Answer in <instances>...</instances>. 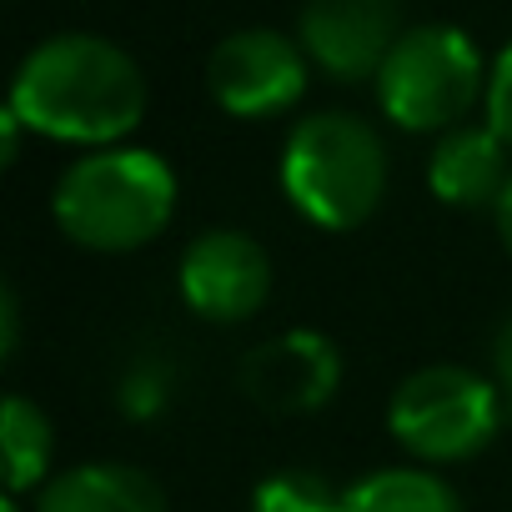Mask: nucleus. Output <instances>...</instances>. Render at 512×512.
Returning a JSON list of instances; mask_svg holds the SVG:
<instances>
[{"instance_id":"obj_10","label":"nucleus","mask_w":512,"mask_h":512,"mask_svg":"<svg viewBox=\"0 0 512 512\" xmlns=\"http://www.w3.org/2000/svg\"><path fill=\"white\" fill-rule=\"evenodd\" d=\"M507 176H512V151L487 121L482 126L462 121L442 131L427 151V191L457 211H492Z\"/></svg>"},{"instance_id":"obj_18","label":"nucleus","mask_w":512,"mask_h":512,"mask_svg":"<svg viewBox=\"0 0 512 512\" xmlns=\"http://www.w3.org/2000/svg\"><path fill=\"white\" fill-rule=\"evenodd\" d=\"M16 352H21V297L6 282V292H0V357H16Z\"/></svg>"},{"instance_id":"obj_5","label":"nucleus","mask_w":512,"mask_h":512,"mask_svg":"<svg viewBox=\"0 0 512 512\" xmlns=\"http://www.w3.org/2000/svg\"><path fill=\"white\" fill-rule=\"evenodd\" d=\"M507 417V397L497 377H482L462 362H432L407 372L387 397L392 442L422 467L472 462L492 447Z\"/></svg>"},{"instance_id":"obj_13","label":"nucleus","mask_w":512,"mask_h":512,"mask_svg":"<svg viewBox=\"0 0 512 512\" xmlns=\"http://www.w3.org/2000/svg\"><path fill=\"white\" fill-rule=\"evenodd\" d=\"M0 452H6V492H16V497H31L56 477L51 472V462H56L51 417L21 392H11L6 407H0Z\"/></svg>"},{"instance_id":"obj_6","label":"nucleus","mask_w":512,"mask_h":512,"mask_svg":"<svg viewBox=\"0 0 512 512\" xmlns=\"http://www.w3.org/2000/svg\"><path fill=\"white\" fill-rule=\"evenodd\" d=\"M312 61L297 36L272 26H241L206 56V96L231 121H272L307 96Z\"/></svg>"},{"instance_id":"obj_14","label":"nucleus","mask_w":512,"mask_h":512,"mask_svg":"<svg viewBox=\"0 0 512 512\" xmlns=\"http://www.w3.org/2000/svg\"><path fill=\"white\" fill-rule=\"evenodd\" d=\"M342 492L317 467H277L251 487V512H342Z\"/></svg>"},{"instance_id":"obj_16","label":"nucleus","mask_w":512,"mask_h":512,"mask_svg":"<svg viewBox=\"0 0 512 512\" xmlns=\"http://www.w3.org/2000/svg\"><path fill=\"white\" fill-rule=\"evenodd\" d=\"M482 121L507 141V151H512V41L492 56V66H487V96H482Z\"/></svg>"},{"instance_id":"obj_4","label":"nucleus","mask_w":512,"mask_h":512,"mask_svg":"<svg viewBox=\"0 0 512 512\" xmlns=\"http://www.w3.org/2000/svg\"><path fill=\"white\" fill-rule=\"evenodd\" d=\"M487 66L492 61H482L477 41L462 26H407L372 81L377 106L407 136H442L462 126L467 111L487 96Z\"/></svg>"},{"instance_id":"obj_15","label":"nucleus","mask_w":512,"mask_h":512,"mask_svg":"<svg viewBox=\"0 0 512 512\" xmlns=\"http://www.w3.org/2000/svg\"><path fill=\"white\" fill-rule=\"evenodd\" d=\"M171 392H176V367L166 357H136L116 382V407L136 422H151L171 407Z\"/></svg>"},{"instance_id":"obj_1","label":"nucleus","mask_w":512,"mask_h":512,"mask_svg":"<svg viewBox=\"0 0 512 512\" xmlns=\"http://www.w3.org/2000/svg\"><path fill=\"white\" fill-rule=\"evenodd\" d=\"M6 106L31 136L81 151L121 146L146 116V76L126 46L91 31H61L21 56Z\"/></svg>"},{"instance_id":"obj_19","label":"nucleus","mask_w":512,"mask_h":512,"mask_svg":"<svg viewBox=\"0 0 512 512\" xmlns=\"http://www.w3.org/2000/svg\"><path fill=\"white\" fill-rule=\"evenodd\" d=\"M31 126L11 111V106H0V161L6 166H16V156H21V136H26Z\"/></svg>"},{"instance_id":"obj_12","label":"nucleus","mask_w":512,"mask_h":512,"mask_svg":"<svg viewBox=\"0 0 512 512\" xmlns=\"http://www.w3.org/2000/svg\"><path fill=\"white\" fill-rule=\"evenodd\" d=\"M342 512H467L457 487L422 462L372 467L342 492Z\"/></svg>"},{"instance_id":"obj_9","label":"nucleus","mask_w":512,"mask_h":512,"mask_svg":"<svg viewBox=\"0 0 512 512\" xmlns=\"http://www.w3.org/2000/svg\"><path fill=\"white\" fill-rule=\"evenodd\" d=\"M402 31V0H302L297 11L307 61L342 86L377 81Z\"/></svg>"},{"instance_id":"obj_8","label":"nucleus","mask_w":512,"mask_h":512,"mask_svg":"<svg viewBox=\"0 0 512 512\" xmlns=\"http://www.w3.org/2000/svg\"><path fill=\"white\" fill-rule=\"evenodd\" d=\"M236 382L241 397L267 417H307L342 392V352L327 332L287 327L241 357Z\"/></svg>"},{"instance_id":"obj_17","label":"nucleus","mask_w":512,"mask_h":512,"mask_svg":"<svg viewBox=\"0 0 512 512\" xmlns=\"http://www.w3.org/2000/svg\"><path fill=\"white\" fill-rule=\"evenodd\" d=\"M492 377H497V387L507 397V412H512V312L502 317V327L492 337Z\"/></svg>"},{"instance_id":"obj_20","label":"nucleus","mask_w":512,"mask_h":512,"mask_svg":"<svg viewBox=\"0 0 512 512\" xmlns=\"http://www.w3.org/2000/svg\"><path fill=\"white\" fill-rule=\"evenodd\" d=\"M492 221H497V236H502V246L512 256V176H507V186H502V196L492 206Z\"/></svg>"},{"instance_id":"obj_7","label":"nucleus","mask_w":512,"mask_h":512,"mask_svg":"<svg viewBox=\"0 0 512 512\" xmlns=\"http://www.w3.org/2000/svg\"><path fill=\"white\" fill-rule=\"evenodd\" d=\"M272 256L241 226H206L181 246L176 297L211 327H241L272 302Z\"/></svg>"},{"instance_id":"obj_11","label":"nucleus","mask_w":512,"mask_h":512,"mask_svg":"<svg viewBox=\"0 0 512 512\" xmlns=\"http://www.w3.org/2000/svg\"><path fill=\"white\" fill-rule=\"evenodd\" d=\"M36 512H166L161 482L136 462H76L36 492Z\"/></svg>"},{"instance_id":"obj_3","label":"nucleus","mask_w":512,"mask_h":512,"mask_svg":"<svg viewBox=\"0 0 512 512\" xmlns=\"http://www.w3.org/2000/svg\"><path fill=\"white\" fill-rule=\"evenodd\" d=\"M277 181L307 226L357 231L362 221L377 216L387 196L392 181L387 141L377 136L372 121L352 111H312L287 131Z\"/></svg>"},{"instance_id":"obj_21","label":"nucleus","mask_w":512,"mask_h":512,"mask_svg":"<svg viewBox=\"0 0 512 512\" xmlns=\"http://www.w3.org/2000/svg\"><path fill=\"white\" fill-rule=\"evenodd\" d=\"M0 512H26V507H21V497H16V492H6V497H0Z\"/></svg>"},{"instance_id":"obj_2","label":"nucleus","mask_w":512,"mask_h":512,"mask_svg":"<svg viewBox=\"0 0 512 512\" xmlns=\"http://www.w3.org/2000/svg\"><path fill=\"white\" fill-rule=\"evenodd\" d=\"M61 236L96 256H126L151 246L176 216V171L151 146H96L81 151L51 191Z\"/></svg>"}]
</instances>
